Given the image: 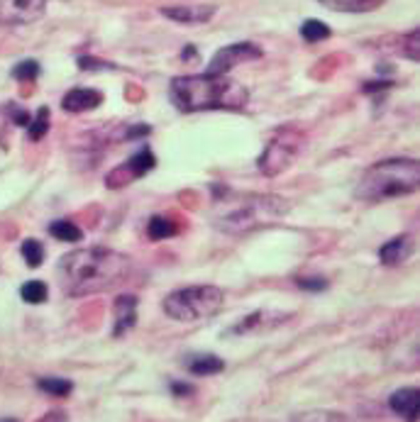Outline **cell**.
<instances>
[{
  "label": "cell",
  "instance_id": "3",
  "mask_svg": "<svg viewBox=\"0 0 420 422\" xmlns=\"http://www.w3.org/2000/svg\"><path fill=\"white\" fill-rule=\"evenodd\" d=\"M169 98L179 113L200 110H242L249 100V90L227 76H176L169 85Z\"/></svg>",
  "mask_w": 420,
  "mask_h": 422
},
{
  "label": "cell",
  "instance_id": "29",
  "mask_svg": "<svg viewBox=\"0 0 420 422\" xmlns=\"http://www.w3.org/2000/svg\"><path fill=\"white\" fill-rule=\"evenodd\" d=\"M150 132H152L150 125H135V127H130V130L122 132V140L130 142V140H137V137H147Z\"/></svg>",
  "mask_w": 420,
  "mask_h": 422
},
{
  "label": "cell",
  "instance_id": "11",
  "mask_svg": "<svg viewBox=\"0 0 420 422\" xmlns=\"http://www.w3.org/2000/svg\"><path fill=\"white\" fill-rule=\"evenodd\" d=\"M113 318H115V327H113V337H125L132 327L137 325V296L125 293L118 296L113 303Z\"/></svg>",
  "mask_w": 420,
  "mask_h": 422
},
{
  "label": "cell",
  "instance_id": "5",
  "mask_svg": "<svg viewBox=\"0 0 420 422\" xmlns=\"http://www.w3.org/2000/svg\"><path fill=\"white\" fill-rule=\"evenodd\" d=\"M225 306V293L217 286H186L169 293L162 308L176 322H198L217 315Z\"/></svg>",
  "mask_w": 420,
  "mask_h": 422
},
{
  "label": "cell",
  "instance_id": "31",
  "mask_svg": "<svg viewBox=\"0 0 420 422\" xmlns=\"http://www.w3.org/2000/svg\"><path fill=\"white\" fill-rule=\"evenodd\" d=\"M196 388L191 386V383H184V381H174L172 383V393L174 395H179V398H184V395H188V393H193Z\"/></svg>",
  "mask_w": 420,
  "mask_h": 422
},
{
  "label": "cell",
  "instance_id": "20",
  "mask_svg": "<svg viewBox=\"0 0 420 422\" xmlns=\"http://www.w3.org/2000/svg\"><path fill=\"white\" fill-rule=\"evenodd\" d=\"M49 234L54 239H61V242H78L83 237L81 227L73 225L71 220H54L49 225Z\"/></svg>",
  "mask_w": 420,
  "mask_h": 422
},
{
  "label": "cell",
  "instance_id": "33",
  "mask_svg": "<svg viewBox=\"0 0 420 422\" xmlns=\"http://www.w3.org/2000/svg\"><path fill=\"white\" fill-rule=\"evenodd\" d=\"M196 54V49H193V47H188V49H186L184 52V54H181V56H184V59H191V56H193Z\"/></svg>",
  "mask_w": 420,
  "mask_h": 422
},
{
  "label": "cell",
  "instance_id": "16",
  "mask_svg": "<svg viewBox=\"0 0 420 422\" xmlns=\"http://www.w3.org/2000/svg\"><path fill=\"white\" fill-rule=\"evenodd\" d=\"M184 366L193 376H212V373H220L225 368V361L215 354H191L184 359Z\"/></svg>",
  "mask_w": 420,
  "mask_h": 422
},
{
  "label": "cell",
  "instance_id": "17",
  "mask_svg": "<svg viewBox=\"0 0 420 422\" xmlns=\"http://www.w3.org/2000/svg\"><path fill=\"white\" fill-rule=\"evenodd\" d=\"M320 5L337 13H371V10L381 8L384 0H318Z\"/></svg>",
  "mask_w": 420,
  "mask_h": 422
},
{
  "label": "cell",
  "instance_id": "26",
  "mask_svg": "<svg viewBox=\"0 0 420 422\" xmlns=\"http://www.w3.org/2000/svg\"><path fill=\"white\" fill-rule=\"evenodd\" d=\"M40 76V64L35 61V59H25V61L15 64L13 68V78H18V81H35V78Z\"/></svg>",
  "mask_w": 420,
  "mask_h": 422
},
{
  "label": "cell",
  "instance_id": "10",
  "mask_svg": "<svg viewBox=\"0 0 420 422\" xmlns=\"http://www.w3.org/2000/svg\"><path fill=\"white\" fill-rule=\"evenodd\" d=\"M286 315L281 313H269V310H257V313L247 315L244 320H240L237 325H232L227 330V334H237V337H244V334H259V332H269L274 330L279 322H284Z\"/></svg>",
  "mask_w": 420,
  "mask_h": 422
},
{
  "label": "cell",
  "instance_id": "23",
  "mask_svg": "<svg viewBox=\"0 0 420 422\" xmlns=\"http://www.w3.org/2000/svg\"><path fill=\"white\" fill-rule=\"evenodd\" d=\"M420 32L411 30L408 35H403L398 40V54L406 56L408 61H420Z\"/></svg>",
  "mask_w": 420,
  "mask_h": 422
},
{
  "label": "cell",
  "instance_id": "24",
  "mask_svg": "<svg viewBox=\"0 0 420 422\" xmlns=\"http://www.w3.org/2000/svg\"><path fill=\"white\" fill-rule=\"evenodd\" d=\"M301 37L313 44V42L328 40V37H330V28H328L325 23H320V20H306V23L301 25Z\"/></svg>",
  "mask_w": 420,
  "mask_h": 422
},
{
  "label": "cell",
  "instance_id": "12",
  "mask_svg": "<svg viewBox=\"0 0 420 422\" xmlns=\"http://www.w3.org/2000/svg\"><path fill=\"white\" fill-rule=\"evenodd\" d=\"M416 252V239L411 234H401V237H393L386 244H381L379 249V261L384 266H401Z\"/></svg>",
  "mask_w": 420,
  "mask_h": 422
},
{
  "label": "cell",
  "instance_id": "4",
  "mask_svg": "<svg viewBox=\"0 0 420 422\" xmlns=\"http://www.w3.org/2000/svg\"><path fill=\"white\" fill-rule=\"evenodd\" d=\"M420 186V164L411 157L384 159L361 174L354 198L361 203H384L416 193Z\"/></svg>",
  "mask_w": 420,
  "mask_h": 422
},
{
  "label": "cell",
  "instance_id": "30",
  "mask_svg": "<svg viewBox=\"0 0 420 422\" xmlns=\"http://www.w3.org/2000/svg\"><path fill=\"white\" fill-rule=\"evenodd\" d=\"M10 117H13V122H15V125H20V127L30 125V115L25 113V110L15 108V105H10Z\"/></svg>",
  "mask_w": 420,
  "mask_h": 422
},
{
  "label": "cell",
  "instance_id": "27",
  "mask_svg": "<svg viewBox=\"0 0 420 422\" xmlns=\"http://www.w3.org/2000/svg\"><path fill=\"white\" fill-rule=\"evenodd\" d=\"M78 68H81V71H105V68H118V66L108 61H100V59H93V56H81L78 59Z\"/></svg>",
  "mask_w": 420,
  "mask_h": 422
},
{
  "label": "cell",
  "instance_id": "9",
  "mask_svg": "<svg viewBox=\"0 0 420 422\" xmlns=\"http://www.w3.org/2000/svg\"><path fill=\"white\" fill-rule=\"evenodd\" d=\"M47 0H0V25H32L44 15Z\"/></svg>",
  "mask_w": 420,
  "mask_h": 422
},
{
  "label": "cell",
  "instance_id": "15",
  "mask_svg": "<svg viewBox=\"0 0 420 422\" xmlns=\"http://www.w3.org/2000/svg\"><path fill=\"white\" fill-rule=\"evenodd\" d=\"M389 408L406 420H418L420 418V391L418 388H398V391L391 393Z\"/></svg>",
  "mask_w": 420,
  "mask_h": 422
},
{
  "label": "cell",
  "instance_id": "6",
  "mask_svg": "<svg viewBox=\"0 0 420 422\" xmlns=\"http://www.w3.org/2000/svg\"><path fill=\"white\" fill-rule=\"evenodd\" d=\"M306 135L296 127H284V130H276L274 137L269 140L264 154L259 157L257 167L267 179L281 176L284 171L291 169V164L296 162V157L301 154Z\"/></svg>",
  "mask_w": 420,
  "mask_h": 422
},
{
  "label": "cell",
  "instance_id": "28",
  "mask_svg": "<svg viewBox=\"0 0 420 422\" xmlns=\"http://www.w3.org/2000/svg\"><path fill=\"white\" fill-rule=\"evenodd\" d=\"M299 283V288H303V291H325L328 288V281L325 279H320V276H311V279H299L296 281Z\"/></svg>",
  "mask_w": 420,
  "mask_h": 422
},
{
  "label": "cell",
  "instance_id": "8",
  "mask_svg": "<svg viewBox=\"0 0 420 422\" xmlns=\"http://www.w3.org/2000/svg\"><path fill=\"white\" fill-rule=\"evenodd\" d=\"M262 56H264V52L259 49L257 44H252V42H237V44H227L210 59L205 73H212V76H227V73H230L235 66L247 64V61H257V59H262Z\"/></svg>",
  "mask_w": 420,
  "mask_h": 422
},
{
  "label": "cell",
  "instance_id": "7",
  "mask_svg": "<svg viewBox=\"0 0 420 422\" xmlns=\"http://www.w3.org/2000/svg\"><path fill=\"white\" fill-rule=\"evenodd\" d=\"M154 167H157V157L152 154L150 147H145V149H140L137 154H132L125 164H120V167H115L113 171H110V174L105 176V186H108L110 191L125 188V186L135 183L137 179H142V176L150 174Z\"/></svg>",
  "mask_w": 420,
  "mask_h": 422
},
{
  "label": "cell",
  "instance_id": "13",
  "mask_svg": "<svg viewBox=\"0 0 420 422\" xmlns=\"http://www.w3.org/2000/svg\"><path fill=\"white\" fill-rule=\"evenodd\" d=\"M162 15L179 25H203L215 15V5H172L162 8Z\"/></svg>",
  "mask_w": 420,
  "mask_h": 422
},
{
  "label": "cell",
  "instance_id": "22",
  "mask_svg": "<svg viewBox=\"0 0 420 422\" xmlns=\"http://www.w3.org/2000/svg\"><path fill=\"white\" fill-rule=\"evenodd\" d=\"M20 296H23V301L30 303V306H40V303H44L47 296H49V288H47L44 281H28L20 288Z\"/></svg>",
  "mask_w": 420,
  "mask_h": 422
},
{
  "label": "cell",
  "instance_id": "32",
  "mask_svg": "<svg viewBox=\"0 0 420 422\" xmlns=\"http://www.w3.org/2000/svg\"><path fill=\"white\" fill-rule=\"evenodd\" d=\"M391 81H371L364 85V93H371V90H381V88H389Z\"/></svg>",
  "mask_w": 420,
  "mask_h": 422
},
{
  "label": "cell",
  "instance_id": "25",
  "mask_svg": "<svg viewBox=\"0 0 420 422\" xmlns=\"http://www.w3.org/2000/svg\"><path fill=\"white\" fill-rule=\"evenodd\" d=\"M23 256L30 269H37V266H42V261H44V247H42V242H37V239H25Z\"/></svg>",
  "mask_w": 420,
  "mask_h": 422
},
{
  "label": "cell",
  "instance_id": "18",
  "mask_svg": "<svg viewBox=\"0 0 420 422\" xmlns=\"http://www.w3.org/2000/svg\"><path fill=\"white\" fill-rule=\"evenodd\" d=\"M179 232V225L172 220V217H164V215H154L147 225V237L152 242H162V239H169Z\"/></svg>",
  "mask_w": 420,
  "mask_h": 422
},
{
  "label": "cell",
  "instance_id": "14",
  "mask_svg": "<svg viewBox=\"0 0 420 422\" xmlns=\"http://www.w3.org/2000/svg\"><path fill=\"white\" fill-rule=\"evenodd\" d=\"M103 103V93L95 88H71L66 95L61 98V108L66 113H88V110H95Z\"/></svg>",
  "mask_w": 420,
  "mask_h": 422
},
{
  "label": "cell",
  "instance_id": "19",
  "mask_svg": "<svg viewBox=\"0 0 420 422\" xmlns=\"http://www.w3.org/2000/svg\"><path fill=\"white\" fill-rule=\"evenodd\" d=\"M37 388L44 391L47 395H54V398H66L68 393L73 391V383L68 378H59V376H47L37 381Z\"/></svg>",
  "mask_w": 420,
  "mask_h": 422
},
{
  "label": "cell",
  "instance_id": "21",
  "mask_svg": "<svg viewBox=\"0 0 420 422\" xmlns=\"http://www.w3.org/2000/svg\"><path fill=\"white\" fill-rule=\"evenodd\" d=\"M47 132H49V108H44V105H42V108L35 113V117H30L28 137L32 142H40Z\"/></svg>",
  "mask_w": 420,
  "mask_h": 422
},
{
  "label": "cell",
  "instance_id": "2",
  "mask_svg": "<svg viewBox=\"0 0 420 422\" xmlns=\"http://www.w3.org/2000/svg\"><path fill=\"white\" fill-rule=\"evenodd\" d=\"M212 225L225 234H247L284 220L291 203L271 193H237L225 186H212Z\"/></svg>",
  "mask_w": 420,
  "mask_h": 422
},
{
  "label": "cell",
  "instance_id": "1",
  "mask_svg": "<svg viewBox=\"0 0 420 422\" xmlns=\"http://www.w3.org/2000/svg\"><path fill=\"white\" fill-rule=\"evenodd\" d=\"M130 271V256L105 247L73 249V252L64 254L56 266L59 286L68 298H88L95 293L110 291L125 281Z\"/></svg>",
  "mask_w": 420,
  "mask_h": 422
}]
</instances>
